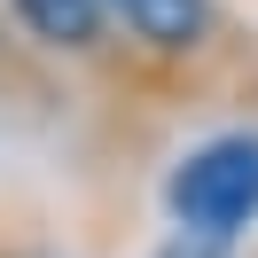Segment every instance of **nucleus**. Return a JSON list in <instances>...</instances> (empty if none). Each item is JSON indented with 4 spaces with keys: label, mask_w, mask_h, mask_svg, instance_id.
<instances>
[{
    "label": "nucleus",
    "mask_w": 258,
    "mask_h": 258,
    "mask_svg": "<svg viewBox=\"0 0 258 258\" xmlns=\"http://www.w3.org/2000/svg\"><path fill=\"white\" fill-rule=\"evenodd\" d=\"M172 219L196 235H235L258 219V133H219L172 164Z\"/></svg>",
    "instance_id": "1"
},
{
    "label": "nucleus",
    "mask_w": 258,
    "mask_h": 258,
    "mask_svg": "<svg viewBox=\"0 0 258 258\" xmlns=\"http://www.w3.org/2000/svg\"><path fill=\"white\" fill-rule=\"evenodd\" d=\"M188 235H196V227H188ZM219 242H227V235H196V250H188V242H172L164 258H219Z\"/></svg>",
    "instance_id": "4"
},
{
    "label": "nucleus",
    "mask_w": 258,
    "mask_h": 258,
    "mask_svg": "<svg viewBox=\"0 0 258 258\" xmlns=\"http://www.w3.org/2000/svg\"><path fill=\"white\" fill-rule=\"evenodd\" d=\"M102 16L149 55H196L211 39V0H102Z\"/></svg>",
    "instance_id": "2"
},
{
    "label": "nucleus",
    "mask_w": 258,
    "mask_h": 258,
    "mask_svg": "<svg viewBox=\"0 0 258 258\" xmlns=\"http://www.w3.org/2000/svg\"><path fill=\"white\" fill-rule=\"evenodd\" d=\"M8 8H16V24L39 39V47H63V55L102 47V32H110L102 0H8Z\"/></svg>",
    "instance_id": "3"
}]
</instances>
